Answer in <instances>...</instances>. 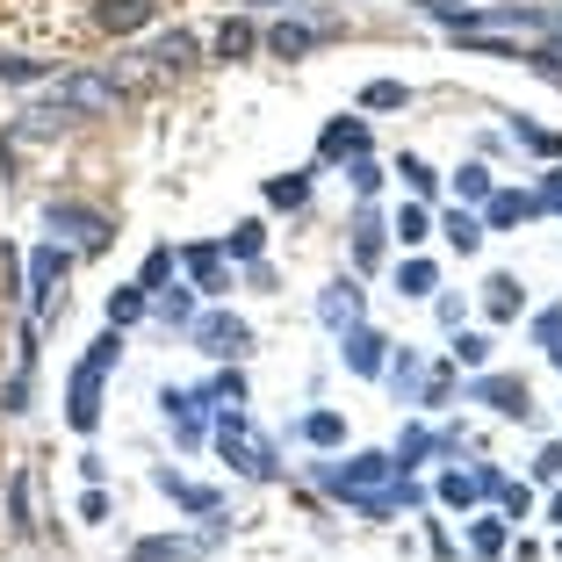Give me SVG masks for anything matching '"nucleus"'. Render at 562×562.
I'll use <instances>...</instances> for the list:
<instances>
[{
  "label": "nucleus",
  "mask_w": 562,
  "mask_h": 562,
  "mask_svg": "<svg viewBox=\"0 0 562 562\" xmlns=\"http://www.w3.org/2000/svg\"><path fill=\"white\" fill-rule=\"evenodd\" d=\"M116 101H123L116 72H66V80H50V94H44L36 116H109Z\"/></svg>",
  "instance_id": "obj_1"
},
{
  "label": "nucleus",
  "mask_w": 562,
  "mask_h": 562,
  "mask_svg": "<svg viewBox=\"0 0 562 562\" xmlns=\"http://www.w3.org/2000/svg\"><path fill=\"white\" fill-rule=\"evenodd\" d=\"M216 447H224V462H232L238 476H252V483H274V476H281L274 447L252 432V418H246V412H224V418H216Z\"/></svg>",
  "instance_id": "obj_2"
},
{
  "label": "nucleus",
  "mask_w": 562,
  "mask_h": 562,
  "mask_svg": "<svg viewBox=\"0 0 562 562\" xmlns=\"http://www.w3.org/2000/svg\"><path fill=\"white\" fill-rule=\"evenodd\" d=\"M188 339H195L202 361H224V368L252 353V325H246V317H232V311H202L195 325H188Z\"/></svg>",
  "instance_id": "obj_3"
},
{
  "label": "nucleus",
  "mask_w": 562,
  "mask_h": 562,
  "mask_svg": "<svg viewBox=\"0 0 562 562\" xmlns=\"http://www.w3.org/2000/svg\"><path fill=\"white\" fill-rule=\"evenodd\" d=\"M390 476H397V462H390V454H353V462H317V483H325L331 497H361V491H382Z\"/></svg>",
  "instance_id": "obj_4"
},
{
  "label": "nucleus",
  "mask_w": 562,
  "mask_h": 562,
  "mask_svg": "<svg viewBox=\"0 0 562 562\" xmlns=\"http://www.w3.org/2000/svg\"><path fill=\"white\" fill-rule=\"evenodd\" d=\"M44 224H50V232H66L80 252H101V246H109V232H116L94 202H44Z\"/></svg>",
  "instance_id": "obj_5"
},
{
  "label": "nucleus",
  "mask_w": 562,
  "mask_h": 562,
  "mask_svg": "<svg viewBox=\"0 0 562 562\" xmlns=\"http://www.w3.org/2000/svg\"><path fill=\"white\" fill-rule=\"evenodd\" d=\"M101 382H109V368H94V361L72 368V382H66V426L72 432H94L101 426Z\"/></svg>",
  "instance_id": "obj_6"
},
{
  "label": "nucleus",
  "mask_w": 562,
  "mask_h": 562,
  "mask_svg": "<svg viewBox=\"0 0 562 562\" xmlns=\"http://www.w3.org/2000/svg\"><path fill=\"white\" fill-rule=\"evenodd\" d=\"M317 159H325V166H353V159H368V123H361V116H331V123H325V137H317Z\"/></svg>",
  "instance_id": "obj_7"
},
{
  "label": "nucleus",
  "mask_w": 562,
  "mask_h": 562,
  "mask_svg": "<svg viewBox=\"0 0 562 562\" xmlns=\"http://www.w3.org/2000/svg\"><path fill=\"white\" fill-rule=\"evenodd\" d=\"M533 216H548L541 195H519V188H491V202H483V232H513V224H533Z\"/></svg>",
  "instance_id": "obj_8"
},
{
  "label": "nucleus",
  "mask_w": 562,
  "mask_h": 562,
  "mask_svg": "<svg viewBox=\"0 0 562 562\" xmlns=\"http://www.w3.org/2000/svg\"><path fill=\"white\" fill-rule=\"evenodd\" d=\"M469 397L491 404L497 418H527L533 412V397H527V382H519V375H476V382H469Z\"/></svg>",
  "instance_id": "obj_9"
},
{
  "label": "nucleus",
  "mask_w": 562,
  "mask_h": 562,
  "mask_svg": "<svg viewBox=\"0 0 562 562\" xmlns=\"http://www.w3.org/2000/svg\"><path fill=\"white\" fill-rule=\"evenodd\" d=\"M66 267H72L66 246H36L30 252V281H22V303H30V311H50V281L66 274Z\"/></svg>",
  "instance_id": "obj_10"
},
{
  "label": "nucleus",
  "mask_w": 562,
  "mask_h": 562,
  "mask_svg": "<svg viewBox=\"0 0 562 562\" xmlns=\"http://www.w3.org/2000/svg\"><path fill=\"white\" fill-rule=\"evenodd\" d=\"M181 267L195 274L202 296H224V289H232V260H224V246H181Z\"/></svg>",
  "instance_id": "obj_11"
},
{
  "label": "nucleus",
  "mask_w": 562,
  "mask_h": 562,
  "mask_svg": "<svg viewBox=\"0 0 562 562\" xmlns=\"http://www.w3.org/2000/svg\"><path fill=\"white\" fill-rule=\"evenodd\" d=\"M447 447H454V440H447V432L404 426V432H397V447H390V462H397V476H412L418 462H432V454H447Z\"/></svg>",
  "instance_id": "obj_12"
},
{
  "label": "nucleus",
  "mask_w": 562,
  "mask_h": 562,
  "mask_svg": "<svg viewBox=\"0 0 562 562\" xmlns=\"http://www.w3.org/2000/svg\"><path fill=\"white\" fill-rule=\"evenodd\" d=\"M159 412H166V426L181 432L188 447L210 432V426H202V390H159Z\"/></svg>",
  "instance_id": "obj_13"
},
{
  "label": "nucleus",
  "mask_w": 562,
  "mask_h": 562,
  "mask_svg": "<svg viewBox=\"0 0 562 562\" xmlns=\"http://www.w3.org/2000/svg\"><path fill=\"white\" fill-rule=\"evenodd\" d=\"M151 15H159V0H94V30H109V36L145 30Z\"/></svg>",
  "instance_id": "obj_14"
},
{
  "label": "nucleus",
  "mask_w": 562,
  "mask_h": 562,
  "mask_svg": "<svg viewBox=\"0 0 562 562\" xmlns=\"http://www.w3.org/2000/svg\"><path fill=\"white\" fill-rule=\"evenodd\" d=\"M151 483H159V491L173 497L181 513H195V519H216V513H224V497H216V491H202V483H188V476H173V469H159Z\"/></svg>",
  "instance_id": "obj_15"
},
{
  "label": "nucleus",
  "mask_w": 562,
  "mask_h": 562,
  "mask_svg": "<svg viewBox=\"0 0 562 562\" xmlns=\"http://www.w3.org/2000/svg\"><path fill=\"white\" fill-rule=\"evenodd\" d=\"M347 368H353V375H382V368H390V339L368 331V325H353L347 331Z\"/></svg>",
  "instance_id": "obj_16"
},
{
  "label": "nucleus",
  "mask_w": 562,
  "mask_h": 562,
  "mask_svg": "<svg viewBox=\"0 0 562 562\" xmlns=\"http://www.w3.org/2000/svg\"><path fill=\"white\" fill-rule=\"evenodd\" d=\"M317 317H325L331 331H353L361 325V289H353V281H331L325 296H317Z\"/></svg>",
  "instance_id": "obj_17"
},
{
  "label": "nucleus",
  "mask_w": 562,
  "mask_h": 562,
  "mask_svg": "<svg viewBox=\"0 0 562 562\" xmlns=\"http://www.w3.org/2000/svg\"><path fill=\"white\" fill-rule=\"evenodd\" d=\"M210 541H195V533H145V541L131 548L137 562H181V555H202Z\"/></svg>",
  "instance_id": "obj_18"
},
{
  "label": "nucleus",
  "mask_w": 562,
  "mask_h": 562,
  "mask_svg": "<svg viewBox=\"0 0 562 562\" xmlns=\"http://www.w3.org/2000/svg\"><path fill=\"white\" fill-rule=\"evenodd\" d=\"M382 246H390V224H382L375 210H361V216H353V267H375Z\"/></svg>",
  "instance_id": "obj_19"
},
{
  "label": "nucleus",
  "mask_w": 562,
  "mask_h": 562,
  "mask_svg": "<svg viewBox=\"0 0 562 562\" xmlns=\"http://www.w3.org/2000/svg\"><path fill=\"white\" fill-rule=\"evenodd\" d=\"M476 483L497 497V505H505V519H527V513H533V491H527V483H505L497 469H476Z\"/></svg>",
  "instance_id": "obj_20"
},
{
  "label": "nucleus",
  "mask_w": 562,
  "mask_h": 562,
  "mask_svg": "<svg viewBox=\"0 0 562 562\" xmlns=\"http://www.w3.org/2000/svg\"><path fill=\"white\" fill-rule=\"evenodd\" d=\"M390 238H397L404 252H418V246L432 238V210H426V202H404V210H397V224H390Z\"/></svg>",
  "instance_id": "obj_21"
},
{
  "label": "nucleus",
  "mask_w": 562,
  "mask_h": 562,
  "mask_svg": "<svg viewBox=\"0 0 562 562\" xmlns=\"http://www.w3.org/2000/svg\"><path fill=\"white\" fill-rule=\"evenodd\" d=\"M151 66H159V72H188V66H195V36H188V30H166L159 44H151Z\"/></svg>",
  "instance_id": "obj_22"
},
{
  "label": "nucleus",
  "mask_w": 562,
  "mask_h": 562,
  "mask_svg": "<svg viewBox=\"0 0 562 562\" xmlns=\"http://www.w3.org/2000/svg\"><path fill=\"white\" fill-rule=\"evenodd\" d=\"M311 44H317L311 22H274V30H267V50H274V58H303Z\"/></svg>",
  "instance_id": "obj_23"
},
{
  "label": "nucleus",
  "mask_w": 562,
  "mask_h": 562,
  "mask_svg": "<svg viewBox=\"0 0 562 562\" xmlns=\"http://www.w3.org/2000/svg\"><path fill=\"white\" fill-rule=\"evenodd\" d=\"M440 238H447L454 252H476V246H483V216H469V210H447V216H440Z\"/></svg>",
  "instance_id": "obj_24"
},
{
  "label": "nucleus",
  "mask_w": 562,
  "mask_h": 562,
  "mask_svg": "<svg viewBox=\"0 0 562 562\" xmlns=\"http://www.w3.org/2000/svg\"><path fill=\"white\" fill-rule=\"evenodd\" d=\"M397 296H440V267L412 252V260L397 267Z\"/></svg>",
  "instance_id": "obj_25"
},
{
  "label": "nucleus",
  "mask_w": 562,
  "mask_h": 562,
  "mask_svg": "<svg viewBox=\"0 0 562 562\" xmlns=\"http://www.w3.org/2000/svg\"><path fill=\"white\" fill-rule=\"evenodd\" d=\"M260 252H267V224H252V216H246V224H232V238H224V260H260Z\"/></svg>",
  "instance_id": "obj_26"
},
{
  "label": "nucleus",
  "mask_w": 562,
  "mask_h": 562,
  "mask_svg": "<svg viewBox=\"0 0 562 562\" xmlns=\"http://www.w3.org/2000/svg\"><path fill=\"white\" fill-rule=\"evenodd\" d=\"M267 202L274 210H303L311 202V173H267Z\"/></svg>",
  "instance_id": "obj_27"
},
{
  "label": "nucleus",
  "mask_w": 562,
  "mask_h": 562,
  "mask_svg": "<svg viewBox=\"0 0 562 562\" xmlns=\"http://www.w3.org/2000/svg\"><path fill=\"white\" fill-rule=\"evenodd\" d=\"M483 311H491L497 325H505V317H519V281L513 274H491V281H483Z\"/></svg>",
  "instance_id": "obj_28"
},
{
  "label": "nucleus",
  "mask_w": 562,
  "mask_h": 562,
  "mask_svg": "<svg viewBox=\"0 0 562 562\" xmlns=\"http://www.w3.org/2000/svg\"><path fill=\"white\" fill-rule=\"evenodd\" d=\"M151 311V296H145V289H137V281H131V289H116V296H109V325H116V331H131L137 325V317H145Z\"/></svg>",
  "instance_id": "obj_29"
},
{
  "label": "nucleus",
  "mask_w": 562,
  "mask_h": 562,
  "mask_svg": "<svg viewBox=\"0 0 562 562\" xmlns=\"http://www.w3.org/2000/svg\"><path fill=\"white\" fill-rule=\"evenodd\" d=\"M151 311H159V325H195V296H188V289H159V296H151Z\"/></svg>",
  "instance_id": "obj_30"
},
{
  "label": "nucleus",
  "mask_w": 562,
  "mask_h": 562,
  "mask_svg": "<svg viewBox=\"0 0 562 562\" xmlns=\"http://www.w3.org/2000/svg\"><path fill=\"white\" fill-rule=\"evenodd\" d=\"M432 497H440L447 513H469V505H476V497H483V483H476V476H462V469H454V476H440V491H432Z\"/></svg>",
  "instance_id": "obj_31"
},
{
  "label": "nucleus",
  "mask_w": 562,
  "mask_h": 562,
  "mask_svg": "<svg viewBox=\"0 0 562 562\" xmlns=\"http://www.w3.org/2000/svg\"><path fill=\"white\" fill-rule=\"evenodd\" d=\"M418 15H432V22H447V30H476V8L469 0H412Z\"/></svg>",
  "instance_id": "obj_32"
},
{
  "label": "nucleus",
  "mask_w": 562,
  "mask_h": 562,
  "mask_svg": "<svg viewBox=\"0 0 562 562\" xmlns=\"http://www.w3.org/2000/svg\"><path fill=\"white\" fill-rule=\"evenodd\" d=\"M519 66H533L548 87H562V44H519Z\"/></svg>",
  "instance_id": "obj_33"
},
{
  "label": "nucleus",
  "mask_w": 562,
  "mask_h": 562,
  "mask_svg": "<svg viewBox=\"0 0 562 562\" xmlns=\"http://www.w3.org/2000/svg\"><path fill=\"white\" fill-rule=\"evenodd\" d=\"M202 404H216V412H238V404H246V375H238V368H224V375L202 390Z\"/></svg>",
  "instance_id": "obj_34"
},
{
  "label": "nucleus",
  "mask_w": 562,
  "mask_h": 562,
  "mask_svg": "<svg viewBox=\"0 0 562 562\" xmlns=\"http://www.w3.org/2000/svg\"><path fill=\"white\" fill-rule=\"evenodd\" d=\"M252 44H260V30H252L246 15H238V22H224V30H216V58H246Z\"/></svg>",
  "instance_id": "obj_35"
},
{
  "label": "nucleus",
  "mask_w": 562,
  "mask_h": 562,
  "mask_svg": "<svg viewBox=\"0 0 562 562\" xmlns=\"http://www.w3.org/2000/svg\"><path fill=\"white\" fill-rule=\"evenodd\" d=\"M361 109H412V87H404V80H368Z\"/></svg>",
  "instance_id": "obj_36"
},
{
  "label": "nucleus",
  "mask_w": 562,
  "mask_h": 562,
  "mask_svg": "<svg viewBox=\"0 0 562 562\" xmlns=\"http://www.w3.org/2000/svg\"><path fill=\"white\" fill-rule=\"evenodd\" d=\"M303 440H311V447H339V440H347V418H339V412H311V418H303Z\"/></svg>",
  "instance_id": "obj_37"
},
{
  "label": "nucleus",
  "mask_w": 562,
  "mask_h": 562,
  "mask_svg": "<svg viewBox=\"0 0 562 562\" xmlns=\"http://www.w3.org/2000/svg\"><path fill=\"white\" fill-rule=\"evenodd\" d=\"M382 375L397 382V397H404V404H412V397H426V375H418V361H412V353H397V361L382 368Z\"/></svg>",
  "instance_id": "obj_38"
},
{
  "label": "nucleus",
  "mask_w": 562,
  "mask_h": 562,
  "mask_svg": "<svg viewBox=\"0 0 562 562\" xmlns=\"http://www.w3.org/2000/svg\"><path fill=\"white\" fill-rule=\"evenodd\" d=\"M505 541H513L505 519H476V527H469V548H476V555H505Z\"/></svg>",
  "instance_id": "obj_39"
},
{
  "label": "nucleus",
  "mask_w": 562,
  "mask_h": 562,
  "mask_svg": "<svg viewBox=\"0 0 562 562\" xmlns=\"http://www.w3.org/2000/svg\"><path fill=\"white\" fill-rule=\"evenodd\" d=\"M8 527L36 533V519H30V476H8Z\"/></svg>",
  "instance_id": "obj_40"
},
{
  "label": "nucleus",
  "mask_w": 562,
  "mask_h": 562,
  "mask_svg": "<svg viewBox=\"0 0 562 562\" xmlns=\"http://www.w3.org/2000/svg\"><path fill=\"white\" fill-rule=\"evenodd\" d=\"M166 274H173V246H151V252H145V274H137V289H145V296H159Z\"/></svg>",
  "instance_id": "obj_41"
},
{
  "label": "nucleus",
  "mask_w": 562,
  "mask_h": 562,
  "mask_svg": "<svg viewBox=\"0 0 562 562\" xmlns=\"http://www.w3.org/2000/svg\"><path fill=\"white\" fill-rule=\"evenodd\" d=\"M513 137H519L527 151H541V159H562V137L541 131V123H519V116H513Z\"/></svg>",
  "instance_id": "obj_42"
},
{
  "label": "nucleus",
  "mask_w": 562,
  "mask_h": 562,
  "mask_svg": "<svg viewBox=\"0 0 562 562\" xmlns=\"http://www.w3.org/2000/svg\"><path fill=\"white\" fill-rule=\"evenodd\" d=\"M454 368H491V339L483 331H454Z\"/></svg>",
  "instance_id": "obj_43"
},
{
  "label": "nucleus",
  "mask_w": 562,
  "mask_h": 562,
  "mask_svg": "<svg viewBox=\"0 0 562 562\" xmlns=\"http://www.w3.org/2000/svg\"><path fill=\"white\" fill-rule=\"evenodd\" d=\"M397 173H404V188H412V195H418V202H426V195H432V188H440V173H432V166H426V159H412V151H404V159H397Z\"/></svg>",
  "instance_id": "obj_44"
},
{
  "label": "nucleus",
  "mask_w": 562,
  "mask_h": 562,
  "mask_svg": "<svg viewBox=\"0 0 562 562\" xmlns=\"http://www.w3.org/2000/svg\"><path fill=\"white\" fill-rule=\"evenodd\" d=\"M0 412H8V418H22V412H30V361H22L15 375H8V390H0Z\"/></svg>",
  "instance_id": "obj_45"
},
{
  "label": "nucleus",
  "mask_w": 562,
  "mask_h": 562,
  "mask_svg": "<svg viewBox=\"0 0 562 562\" xmlns=\"http://www.w3.org/2000/svg\"><path fill=\"white\" fill-rule=\"evenodd\" d=\"M454 188H462V202H491V166H462Z\"/></svg>",
  "instance_id": "obj_46"
},
{
  "label": "nucleus",
  "mask_w": 562,
  "mask_h": 562,
  "mask_svg": "<svg viewBox=\"0 0 562 562\" xmlns=\"http://www.w3.org/2000/svg\"><path fill=\"white\" fill-rule=\"evenodd\" d=\"M44 58H0V80H15V87H30V80H44Z\"/></svg>",
  "instance_id": "obj_47"
},
{
  "label": "nucleus",
  "mask_w": 562,
  "mask_h": 562,
  "mask_svg": "<svg viewBox=\"0 0 562 562\" xmlns=\"http://www.w3.org/2000/svg\"><path fill=\"white\" fill-rule=\"evenodd\" d=\"M533 347H562V303H548V311L533 317Z\"/></svg>",
  "instance_id": "obj_48"
},
{
  "label": "nucleus",
  "mask_w": 562,
  "mask_h": 562,
  "mask_svg": "<svg viewBox=\"0 0 562 562\" xmlns=\"http://www.w3.org/2000/svg\"><path fill=\"white\" fill-rule=\"evenodd\" d=\"M347 173H353V195H375V188H382V166L375 159H353Z\"/></svg>",
  "instance_id": "obj_49"
},
{
  "label": "nucleus",
  "mask_w": 562,
  "mask_h": 562,
  "mask_svg": "<svg viewBox=\"0 0 562 562\" xmlns=\"http://www.w3.org/2000/svg\"><path fill=\"white\" fill-rule=\"evenodd\" d=\"M80 519H109V491H101V483H87V497H80Z\"/></svg>",
  "instance_id": "obj_50"
},
{
  "label": "nucleus",
  "mask_w": 562,
  "mask_h": 562,
  "mask_svg": "<svg viewBox=\"0 0 562 562\" xmlns=\"http://www.w3.org/2000/svg\"><path fill=\"white\" fill-rule=\"evenodd\" d=\"M533 476H541V483L562 476V447H541V454H533Z\"/></svg>",
  "instance_id": "obj_51"
},
{
  "label": "nucleus",
  "mask_w": 562,
  "mask_h": 562,
  "mask_svg": "<svg viewBox=\"0 0 562 562\" xmlns=\"http://www.w3.org/2000/svg\"><path fill=\"white\" fill-rule=\"evenodd\" d=\"M541 202H548V210H562V159L548 166V181H541Z\"/></svg>",
  "instance_id": "obj_52"
},
{
  "label": "nucleus",
  "mask_w": 562,
  "mask_h": 562,
  "mask_svg": "<svg viewBox=\"0 0 562 562\" xmlns=\"http://www.w3.org/2000/svg\"><path fill=\"white\" fill-rule=\"evenodd\" d=\"M432 311H440V325H447V331H462V296H440Z\"/></svg>",
  "instance_id": "obj_53"
},
{
  "label": "nucleus",
  "mask_w": 562,
  "mask_h": 562,
  "mask_svg": "<svg viewBox=\"0 0 562 562\" xmlns=\"http://www.w3.org/2000/svg\"><path fill=\"white\" fill-rule=\"evenodd\" d=\"M252 8H296V0H252Z\"/></svg>",
  "instance_id": "obj_54"
},
{
  "label": "nucleus",
  "mask_w": 562,
  "mask_h": 562,
  "mask_svg": "<svg viewBox=\"0 0 562 562\" xmlns=\"http://www.w3.org/2000/svg\"><path fill=\"white\" fill-rule=\"evenodd\" d=\"M548 519H562V491H555V505H548Z\"/></svg>",
  "instance_id": "obj_55"
},
{
  "label": "nucleus",
  "mask_w": 562,
  "mask_h": 562,
  "mask_svg": "<svg viewBox=\"0 0 562 562\" xmlns=\"http://www.w3.org/2000/svg\"><path fill=\"white\" fill-rule=\"evenodd\" d=\"M548 361H555V368H562V347H548Z\"/></svg>",
  "instance_id": "obj_56"
}]
</instances>
